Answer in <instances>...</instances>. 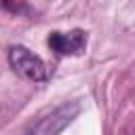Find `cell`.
I'll return each instance as SVG.
<instances>
[{
  "mask_svg": "<svg viewBox=\"0 0 135 135\" xmlns=\"http://www.w3.org/2000/svg\"><path fill=\"white\" fill-rule=\"evenodd\" d=\"M78 112H80V105L76 101L61 103L53 112L42 116L38 122H34L32 129L27 131V135H59L68 124H72V120L78 116Z\"/></svg>",
  "mask_w": 135,
  "mask_h": 135,
  "instance_id": "obj_2",
  "label": "cell"
},
{
  "mask_svg": "<svg viewBox=\"0 0 135 135\" xmlns=\"http://www.w3.org/2000/svg\"><path fill=\"white\" fill-rule=\"evenodd\" d=\"M6 59H8V65L19 76H23L25 80L42 82L46 78V65H44V61L38 55H34L30 49H25V46H19V44L11 46L8 53H6Z\"/></svg>",
  "mask_w": 135,
  "mask_h": 135,
  "instance_id": "obj_1",
  "label": "cell"
},
{
  "mask_svg": "<svg viewBox=\"0 0 135 135\" xmlns=\"http://www.w3.org/2000/svg\"><path fill=\"white\" fill-rule=\"evenodd\" d=\"M49 46L57 55H76L86 46V34L82 30H72L68 34L53 32L49 36Z\"/></svg>",
  "mask_w": 135,
  "mask_h": 135,
  "instance_id": "obj_3",
  "label": "cell"
}]
</instances>
